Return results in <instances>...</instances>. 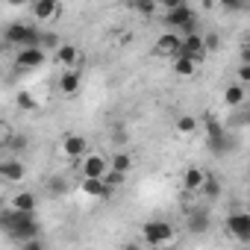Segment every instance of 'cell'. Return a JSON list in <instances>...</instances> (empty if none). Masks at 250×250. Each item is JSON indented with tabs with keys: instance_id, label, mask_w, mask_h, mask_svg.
<instances>
[{
	"instance_id": "obj_37",
	"label": "cell",
	"mask_w": 250,
	"mask_h": 250,
	"mask_svg": "<svg viewBox=\"0 0 250 250\" xmlns=\"http://www.w3.org/2000/svg\"><path fill=\"white\" fill-rule=\"evenodd\" d=\"M241 62H244V65H250V47H244V50H241Z\"/></svg>"
},
{
	"instance_id": "obj_15",
	"label": "cell",
	"mask_w": 250,
	"mask_h": 250,
	"mask_svg": "<svg viewBox=\"0 0 250 250\" xmlns=\"http://www.w3.org/2000/svg\"><path fill=\"white\" fill-rule=\"evenodd\" d=\"M112 165L103 159V156H85V162H83V177H103L106 171H109Z\"/></svg>"
},
{
	"instance_id": "obj_31",
	"label": "cell",
	"mask_w": 250,
	"mask_h": 250,
	"mask_svg": "<svg viewBox=\"0 0 250 250\" xmlns=\"http://www.w3.org/2000/svg\"><path fill=\"white\" fill-rule=\"evenodd\" d=\"M6 145H9L12 150H27V139H24V136H9V133H6Z\"/></svg>"
},
{
	"instance_id": "obj_19",
	"label": "cell",
	"mask_w": 250,
	"mask_h": 250,
	"mask_svg": "<svg viewBox=\"0 0 250 250\" xmlns=\"http://www.w3.org/2000/svg\"><path fill=\"white\" fill-rule=\"evenodd\" d=\"M56 62H59L62 68H74V65L80 62V50H77L74 44H59V47H56Z\"/></svg>"
},
{
	"instance_id": "obj_34",
	"label": "cell",
	"mask_w": 250,
	"mask_h": 250,
	"mask_svg": "<svg viewBox=\"0 0 250 250\" xmlns=\"http://www.w3.org/2000/svg\"><path fill=\"white\" fill-rule=\"evenodd\" d=\"M186 3V0H159V6L168 12V9H177V6H183Z\"/></svg>"
},
{
	"instance_id": "obj_17",
	"label": "cell",
	"mask_w": 250,
	"mask_h": 250,
	"mask_svg": "<svg viewBox=\"0 0 250 250\" xmlns=\"http://www.w3.org/2000/svg\"><path fill=\"white\" fill-rule=\"evenodd\" d=\"M224 103L229 106V109H241L244 106V83H232V85H227V91H224Z\"/></svg>"
},
{
	"instance_id": "obj_10",
	"label": "cell",
	"mask_w": 250,
	"mask_h": 250,
	"mask_svg": "<svg viewBox=\"0 0 250 250\" xmlns=\"http://www.w3.org/2000/svg\"><path fill=\"white\" fill-rule=\"evenodd\" d=\"M80 85H83V74H80L77 68H65V74L59 77V91H62L65 97H71V94L80 91Z\"/></svg>"
},
{
	"instance_id": "obj_25",
	"label": "cell",
	"mask_w": 250,
	"mask_h": 250,
	"mask_svg": "<svg viewBox=\"0 0 250 250\" xmlns=\"http://www.w3.org/2000/svg\"><path fill=\"white\" fill-rule=\"evenodd\" d=\"M177 133H183V136H191V133H197V121H194L191 115H183V118H177Z\"/></svg>"
},
{
	"instance_id": "obj_1",
	"label": "cell",
	"mask_w": 250,
	"mask_h": 250,
	"mask_svg": "<svg viewBox=\"0 0 250 250\" xmlns=\"http://www.w3.org/2000/svg\"><path fill=\"white\" fill-rule=\"evenodd\" d=\"M0 227H3V232H9L18 244H21L24 238H33V235L42 232V229H39V221L33 218V212L15 209V206H9V209L0 212Z\"/></svg>"
},
{
	"instance_id": "obj_22",
	"label": "cell",
	"mask_w": 250,
	"mask_h": 250,
	"mask_svg": "<svg viewBox=\"0 0 250 250\" xmlns=\"http://www.w3.org/2000/svg\"><path fill=\"white\" fill-rule=\"evenodd\" d=\"M36 203H39V200H36L33 191H18V194L12 197V206H15V209H24V212H33Z\"/></svg>"
},
{
	"instance_id": "obj_20",
	"label": "cell",
	"mask_w": 250,
	"mask_h": 250,
	"mask_svg": "<svg viewBox=\"0 0 250 250\" xmlns=\"http://www.w3.org/2000/svg\"><path fill=\"white\" fill-rule=\"evenodd\" d=\"M197 59L194 56H188V53H180L177 56V62H174V74H180V77H194V71H197Z\"/></svg>"
},
{
	"instance_id": "obj_11",
	"label": "cell",
	"mask_w": 250,
	"mask_h": 250,
	"mask_svg": "<svg viewBox=\"0 0 250 250\" xmlns=\"http://www.w3.org/2000/svg\"><path fill=\"white\" fill-rule=\"evenodd\" d=\"M209 142V150H212V156H227L229 150H235V136H229V133H221V136H215V139H206Z\"/></svg>"
},
{
	"instance_id": "obj_18",
	"label": "cell",
	"mask_w": 250,
	"mask_h": 250,
	"mask_svg": "<svg viewBox=\"0 0 250 250\" xmlns=\"http://www.w3.org/2000/svg\"><path fill=\"white\" fill-rule=\"evenodd\" d=\"M203 180H206V171H200V168H186L183 171V188L186 191H200Z\"/></svg>"
},
{
	"instance_id": "obj_26",
	"label": "cell",
	"mask_w": 250,
	"mask_h": 250,
	"mask_svg": "<svg viewBox=\"0 0 250 250\" xmlns=\"http://www.w3.org/2000/svg\"><path fill=\"white\" fill-rule=\"evenodd\" d=\"M47 191H50L53 197H62V194L68 191V183H65V177H53V180H47Z\"/></svg>"
},
{
	"instance_id": "obj_6",
	"label": "cell",
	"mask_w": 250,
	"mask_h": 250,
	"mask_svg": "<svg viewBox=\"0 0 250 250\" xmlns=\"http://www.w3.org/2000/svg\"><path fill=\"white\" fill-rule=\"evenodd\" d=\"M15 62H18L21 68H42V65L47 62V53H44V47H42V44L18 47V56H15Z\"/></svg>"
},
{
	"instance_id": "obj_27",
	"label": "cell",
	"mask_w": 250,
	"mask_h": 250,
	"mask_svg": "<svg viewBox=\"0 0 250 250\" xmlns=\"http://www.w3.org/2000/svg\"><path fill=\"white\" fill-rule=\"evenodd\" d=\"M221 133H227V130H224V124H221L218 118L209 115V118H206V139H215V136H221Z\"/></svg>"
},
{
	"instance_id": "obj_29",
	"label": "cell",
	"mask_w": 250,
	"mask_h": 250,
	"mask_svg": "<svg viewBox=\"0 0 250 250\" xmlns=\"http://www.w3.org/2000/svg\"><path fill=\"white\" fill-rule=\"evenodd\" d=\"M221 6L227 12H244L247 9V0H221Z\"/></svg>"
},
{
	"instance_id": "obj_9",
	"label": "cell",
	"mask_w": 250,
	"mask_h": 250,
	"mask_svg": "<svg viewBox=\"0 0 250 250\" xmlns=\"http://www.w3.org/2000/svg\"><path fill=\"white\" fill-rule=\"evenodd\" d=\"M180 53H188V56H194L197 62L206 56V42H203V36L194 30V33H188L186 39H183V50Z\"/></svg>"
},
{
	"instance_id": "obj_30",
	"label": "cell",
	"mask_w": 250,
	"mask_h": 250,
	"mask_svg": "<svg viewBox=\"0 0 250 250\" xmlns=\"http://www.w3.org/2000/svg\"><path fill=\"white\" fill-rule=\"evenodd\" d=\"M62 42H59V36L56 33H42V47H47V50H56Z\"/></svg>"
},
{
	"instance_id": "obj_7",
	"label": "cell",
	"mask_w": 250,
	"mask_h": 250,
	"mask_svg": "<svg viewBox=\"0 0 250 250\" xmlns=\"http://www.w3.org/2000/svg\"><path fill=\"white\" fill-rule=\"evenodd\" d=\"M180 50H183V36H177V33H162V36L156 39V53H159V56H180Z\"/></svg>"
},
{
	"instance_id": "obj_13",
	"label": "cell",
	"mask_w": 250,
	"mask_h": 250,
	"mask_svg": "<svg viewBox=\"0 0 250 250\" xmlns=\"http://www.w3.org/2000/svg\"><path fill=\"white\" fill-rule=\"evenodd\" d=\"M0 177H3L6 183H21V180H24V162H18V159H3V162H0Z\"/></svg>"
},
{
	"instance_id": "obj_3",
	"label": "cell",
	"mask_w": 250,
	"mask_h": 250,
	"mask_svg": "<svg viewBox=\"0 0 250 250\" xmlns=\"http://www.w3.org/2000/svg\"><path fill=\"white\" fill-rule=\"evenodd\" d=\"M165 24L174 27V30H183V33L188 36V33H194V27H197V15H194V9H191L188 3H183V6L165 12Z\"/></svg>"
},
{
	"instance_id": "obj_36",
	"label": "cell",
	"mask_w": 250,
	"mask_h": 250,
	"mask_svg": "<svg viewBox=\"0 0 250 250\" xmlns=\"http://www.w3.org/2000/svg\"><path fill=\"white\" fill-rule=\"evenodd\" d=\"M241 124H247V127H250V106H247V109L241 112Z\"/></svg>"
},
{
	"instance_id": "obj_32",
	"label": "cell",
	"mask_w": 250,
	"mask_h": 250,
	"mask_svg": "<svg viewBox=\"0 0 250 250\" xmlns=\"http://www.w3.org/2000/svg\"><path fill=\"white\" fill-rule=\"evenodd\" d=\"M235 80H238V83H244V85H250V65H244V62H241V65H238V71H235Z\"/></svg>"
},
{
	"instance_id": "obj_35",
	"label": "cell",
	"mask_w": 250,
	"mask_h": 250,
	"mask_svg": "<svg viewBox=\"0 0 250 250\" xmlns=\"http://www.w3.org/2000/svg\"><path fill=\"white\" fill-rule=\"evenodd\" d=\"M112 142H115V145H124V142H127V133H124V130H115V133H112Z\"/></svg>"
},
{
	"instance_id": "obj_38",
	"label": "cell",
	"mask_w": 250,
	"mask_h": 250,
	"mask_svg": "<svg viewBox=\"0 0 250 250\" xmlns=\"http://www.w3.org/2000/svg\"><path fill=\"white\" fill-rule=\"evenodd\" d=\"M6 3H9V6H24L27 0H6Z\"/></svg>"
},
{
	"instance_id": "obj_4",
	"label": "cell",
	"mask_w": 250,
	"mask_h": 250,
	"mask_svg": "<svg viewBox=\"0 0 250 250\" xmlns=\"http://www.w3.org/2000/svg\"><path fill=\"white\" fill-rule=\"evenodd\" d=\"M142 238H145V244H153V247L168 244L174 238V227L168 221H147V224H142Z\"/></svg>"
},
{
	"instance_id": "obj_24",
	"label": "cell",
	"mask_w": 250,
	"mask_h": 250,
	"mask_svg": "<svg viewBox=\"0 0 250 250\" xmlns=\"http://www.w3.org/2000/svg\"><path fill=\"white\" fill-rule=\"evenodd\" d=\"M115 171H124V174H130V168H133V156L130 153H124V150H118L115 156H112V162H109Z\"/></svg>"
},
{
	"instance_id": "obj_12",
	"label": "cell",
	"mask_w": 250,
	"mask_h": 250,
	"mask_svg": "<svg viewBox=\"0 0 250 250\" xmlns=\"http://www.w3.org/2000/svg\"><path fill=\"white\" fill-rule=\"evenodd\" d=\"M62 150H65V156H71V159H80V156H85V150H88V142H85L83 136L71 133V136H65V142H62Z\"/></svg>"
},
{
	"instance_id": "obj_33",
	"label": "cell",
	"mask_w": 250,
	"mask_h": 250,
	"mask_svg": "<svg viewBox=\"0 0 250 250\" xmlns=\"http://www.w3.org/2000/svg\"><path fill=\"white\" fill-rule=\"evenodd\" d=\"M203 42H206V53H212V50H218L221 47V36H203Z\"/></svg>"
},
{
	"instance_id": "obj_23",
	"label": "cell",
	"mask_w": 250,
	"mask_h": 250,
	"mask_svg": "<svg viewBox=\"0 0 250 250\" xmlns=\"http://www.w3.org/2000/svg\"><path fill=\"white\" fill-rule=\"evenodd\" d=\"M156 6H159V0H133V9L142 18H153L156 15Z\"/></svg>"
},
{
	"instance_id": "obj_8",
	"label": "cell",
	"mask_w": 250,
	"mask_h": 250,
	"mask_svg": "<svg viewBox=\"0 0 250 250\" xmlns=\"http://www.w3.org/2000/svg\"><path fill=\"white\" fill-rule=\"evenodd\" d=\"M83 194L97 197V200H106V197L112 194V186H109L103 177H85V180H83Z\"/></svg>"
},
{
	"instance_id": "obj_14",
	"label": "cell",
	"mask_w": 250,
	"mask_h": 250,
	"mask_svg": "<svg viewBox=\"0 0 250 250\" xmlns=\"http://www.w3.org/2000/svg\"><path fill=\"white\" fill-rule=\"evenodd\" d=\"M33 15L39 21H50L59 15V0H33Z\"/></svg>"
},
{
	"instance_id": "obj_21",
	"label": "cell",
	"mask_w": 250,
	"mask_h": 250,
	"mask_svg": "<svg viewBox=\"0 0 250 250\" xmlns=\"http://www.w3.org/2000/svg\"><path fill=\"white\" fill-rule=\"evenodd\" d=\"M200 191H203V194L215 203V200L221 197V180H218L215 174H206V180H203V188H200Z\"/></svg>"
},
{
	"instance_id": "obj_28",
	"label": "cell",
	"mask_w": 250,
	"mask_h": 250,
	"mask_svg": "<svg viewBox=\"0 0 250 250\" xmlns=\"http://www.w3.org/2000/svg\"><path fill=\"white\" fill-rule=\"evenodd\" d=\"M103 180L115 188V186H124V180H127V174H124V171H115V168H109L106 174H103Z\"/></svg>"
},
{
	"instance_id": "obj_16",
	"label": "cell",
	"mask_w": 250,
	"mask_h": 250,
	"mask_svg": "<svg viewBox=\"0 0 250 250\" xmlns=\"http://www.w3.org/2000/svg\"><path fill=\"white\" fill-rule=\"evenodd\" d=\"M212 227V218H209V212L206 209H188V229L191 232H206Z\"/></svg>"
},
{
	"instance_id": "obj_5",
	"label": "cell",
	"mask_w": 250,
	"mask_h": 250,
	"mask_svg": "<svg viewBox=\"0 0 250 250\" xmlns=\"http://www.w3.org/2000/svg\"><path fill=\"white\" fill-rule=\"evenodd\" d=\"M227 232L238 241H250V212H232L227 218Z\"/></svg>"
},
{
	"instance_id": "obj_2",
	"label": "cell",
	"mask_w": 250,
	"mask_h": 250,
	"mask_svg": "<svg viewBox=\"0 0 250 250\" xmlns=\"http://www.w3.org/2000/svg\"><path fill=\"white\" fill-rule=\"evenodd\" d=\"M3 39H6V44H12V47H30V44H42V33H39L33 24H24V21H15V24H9V27H6V33H3Z\"/></svg>"
}]
</instances>
